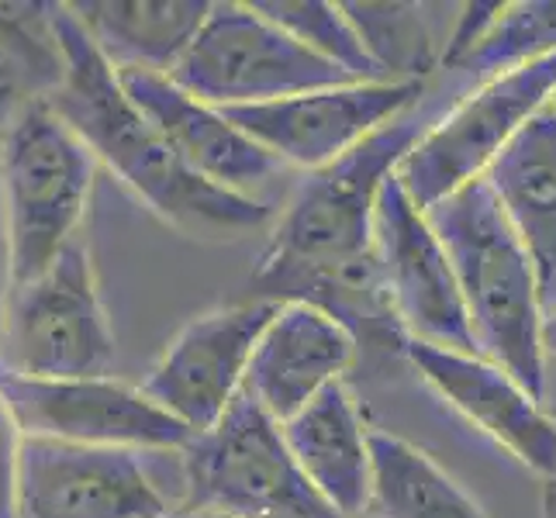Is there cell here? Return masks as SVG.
I'll return each instance as SVG.
<instances>
[{
  "mask_svg": "<svg viewBox=\"0 0 556 518\" xmlns=\"http://www.w3.org/2000/svg\"><path fill=\"white\" fill-rule=\"evenodd\" d=\"M553 104H556V101H553Z\"/></svg>",
  "mask_w": 556,
  "mask_h": 518,
  "instance_id": "obj_30",
  "label": "cell"
},
{
  "mask_svg": "<svg viewBox=\"0 0 556 518\" xmlns=\"http://www.w3.org/2000/svg\"><path fill=\"white\" fill-rule=\"evenodd\" d=\"M169 80L211 108H249L301 98L312 90L356 84L346 70L321 60L256 4H211L198 38Z\"/></svg>",
  "mask_w": 556,
  "mask_h": 518,
  "instance_id": "obj_6",
  "label": "cell"
},
{
  "mask_svg": "<svg viewBox=\"0 0 556 518\" xmlns=\"http://www.w3.org/2000/svg\"><path fill=\"white\" fill-rule=\"evenodd\" d=\"M502 8H505L502 0H491V4H481V0H477V4H464V14H459V22L443 49V66H453L459 55L481 42V35L494 25V17L502 14Z\"/></svg>",
  "mask_w": 556,
  "mask_h": 518,
  "instance_id": "obj_26",
  "label": "cell"
},
{
  "mask_svg": "<svg viewBox=\"0 0 556 518\" xmlns=\"http://www.w3.org/2000/svg\"><path fill=\"white\" fill-rule=\"evenodd\" d=\"M342 8L383 80L426 84V76L443 63L418 4H359L353 0Z\"/></svg>",
  "mask_w": 556,
  "mask_h": 518,
  "instance_id": "obj_22",
  "label": "cell"
},
{
  "mask_svg": "<svg viewBox=\"0 0 556 518\" xmlns=\"http://www.w3.org/2000/svg\"><path fill=\"white\" fill-rule=\"evenodd\" d=\"M66 52L52 28V4H0V131L35 101L63 87Z\"/></svg>",
  "mask_w": 556,
  "mask_h": 518,
  "instance_id": "obj_21",
  "label": "cell"
},
{
  "mask_svg": "<svg viewBox=\"0 0 556 518\" xmlns=\"http://www.w3.org/2000/svg\"><path fill=\"white\" fill-rule=\"evenodd\" d=\"M426 84H346L329 90H312L301 98L249 104V108H222L225 118L242 128L249 139L287 166L321 169L346 156L374 131L405 118L418 108Z\"/></svg>",
  "mask_w": 556,
  "mask_h": 518,
  "instance_id": "obj_12",
  "label": "cell"
},
{
  "mask_svg": "<svg viewBox=\"0 0 556 518\" xmlns=\"http://www.w3.org/2000/svg\"><path fill=\"white\" fill-rule=\"evenodd\" d=\"M405 363L453 412L488 432L543 481L556 473V418L508 370L477 353H456L418 339L408 342Z\"/></svg>",
  "mask_w": 556,
  "mask_h": 518,
  "instance_id": "obj_14",
  "label": "cell"
},
{
  "mask_svg": "<svg viewBox=\"0 0 556 518\" xmlns=\"http://www.w3.org/2000/svg\"><path fill=\"white\" fill-rule=\"evenodd\" d=\"M421 136V122L405 114L346 156L308 173L287 198L249 277L260 301H301L336 318L374 367L405 359L412 342L383 291L374 218L383 184Z\"/></svg>",
  "mask_w": 556,
  "mask_h": 518,
  "instance_id": "obj_1",
  "label": "cell"
},
{
  "mask_svg": "<svg viewBox=\"0 0 556 518\" xmlns=\"http://www.w3.org/2000/svg\"><path fill=\"white\" fill-rule=\"evenodd\" d=\"M52 28L66 52V76L49 104L149 211L177 232L211 242L242 239L274 222V207L263 198H242L204 180L169 149L156 125L128 101L118 73L70 4H52Z\"/></svg>",
  "mask_w": 556,
  "mask_h": 518,
  "instance_id": "obj_2",
  "label": "cell"
},
{
  "mask_svg": "<svg viewBox=\"0 0 556 518\" xmlns=\"http://www.w3.org/2000/svg\"><path fill=\"white\" fill-rule=\"evenodd\" d=\"M359 363L353 336L312 304L287 301L253 353L245 391L280 426Z\"/></svg>",
  "mask_w": 556,
  "mask_h": 518,
  "instance_id": "obj_16",
  "label": "cell"
},
{
  "mask_svg": "<svg viewBox=\"0 0 556 518\" xmlns=\"http://www.w3.org/2000/svg\"><path fill=\"white\" fill-rule=\"evenodd\" d=\"M543 518H556V473L543 481Z\"/></svg>",
  "mask_w": 556,
  "mask_h": 518,
  "instance_id": "obj_27",
  "label": "cell"
},
{
  "mask_svg": "<svg viewBox=\"0 0 556 518\" xmlns=\"http://www.w3.org/2000/svg\"><path fill=\"white\" fill-rule=\"evenodd\" d=\"M0 388L25 435L131 453H180L194 432L142 388L114 377H25L0 367Z\"/></svg>",
  "mask_w": 556,
  "mask_h": 518,
  "instance_id": "obj_9",
  "label": "cell"
},
{
  "mask_svg": "<svg viewBox=\"0 0 556 518\" xmlns=\"http://www.w3.org/2000/svg\"><path fill=\"white\" fill-rule=\"evenodd\" d=\"M277 312V301L253 298L194 318L166 345L139 388L194 435L207 432L242 394L249 363Z\"/></svg>",
  "mask_w": 556,
  "mask_h": 518,
  "instance_id": "obj_11",
  "label": "cell"
},
{
  "mask_svg": "<svg viewBox=\"0 0 556 518\" xmlns=\"http://www.w3.org/2000/svg\"><path fill=\"white\" fill-rule=\"evenodd\" d=\"M484 177L535 266L543 312H556V104L535 114Z\"/></svg>",
  "mask_w": 556,
  "mask_h": 518,
  "instance_id": "obj_18",
  "label": "cell"
},
{
  "mask_svg": "<svg viewBox=\"0 0 556 518\" xmlns=\"http://www.w3.org/2000/svg\"><path fill=\"white\" fill-rule=\"evenodd\" d=\"M139 456L25 435L14 518H156L169 505Z\"/></svg>",
  "mask_w": 556,
  "mask_h": 518,
  "instance_id": "obj_13",
  "label": "cell"
},
{
  "mask_svg": "<svg viewBox=\"0 0 556 518\" xmlns=\"http://www.w3.org/2000/svg\"><path fill=\"white\" fill-rule=\"evenodd\" d=\"M374 253L391 308L412 339L456 353H477L446 245L397 173L377 198Z\"/></svg>",
  "mask_w": 556,
  "mask_h": 518,
  "instance_id": "obj_10",
  "label": "cell"
},
{
  "mask_svg": "<svg viewBox=\"0 0 556 518\" xmlns=\"http://www.w3.org/2000/svg\"><path fill=\"white\" fill-rule=\"evenodd\" d=\"M25 432L0 388V518H14V497H17V456H22Z\"/></svg>",
  "mask_w": 556,
  "mask_h": 518,
  "instance_id": "obj_25",
  "label": "cell"
},
{
  "mask_svg": "<svg viewBox=\"0 0 556 518\" xmlns=\"http://www.w3.org/2000/svg\"><path fill=\"white\" fill-rule=\"evenodd\" d=\"M556 101V52L473 90L415 142L397 177L412 201L429 211L470 180H481L502 149Z\"/></svg>",
  "mask_w": 556,
  "mask_h": 518,
  "instance_id": "obj_8",
  "label": "cell"
},
{
  "mask_svg": "<svg viewBox=\"0 0 556 518\" xmlns=\"http://www.w3.org/2000/svg\"><path fill=\"white\" fill-rule=\"evenodd\" d=\"M70 8L114 70L169 76L204 28L211 0H73Z\"/></svg>",
  "mask_w": 556,
  "mask_h": 518,
  "instance_id": "obj_19",
  "label": "cell"
},
{
  "mask_svg": "<svg viewBox=\"0 0 556 518\" xmlns=\"http://www.w3.org/2000/svg\"><path fill=\"white\" fill-rule=\"evenodd\" d=\"M98 166V156L49 101L28 104L0 131L8 291L46 274L80 239Z\"/></svg>",
  "mask_w": 556,
  "mask_h": 518,
  "instance_id": "obj_4",
  "label": "cell"
},
{
  "mask_svg": "<svg viewBox=\"0 0 556 518\" xmlns=\"http://www.w3.org/2000/svg\"><path fill=\"white\" fill-rule=\"evenodd\" d=\"M260 14L270 17L274 25L291 31L298 42H304L321 60L346 70L356 84H380L383 73L363 49L359 35L350 22V14L342 4L329 0H260Z\"/></svg>",
  "mask_w": 556,
  "mask_h": 518,
  "instance_id": "obj_24",
  "label": "cell"
},
{
  "mask_svg": "<svg viewBox=\"0 0 556 518\" xmlns=\"http://www.w3.org/2000/svg\"><path fill=\"white\" fill-rule=\"evenodd\" d=\"M426 215L450 253L477 353L508 370L543 405L546 312L540 280L488 177L459 187Z\"/></svg>",
  "mask_w": 556,
  "mask_h": 518,
  "instance_id": "obj_3",
  "label": "cell"
},
{
  "mask_svg": "<svg viewBox=\"0 0 556 518\" xmlns=\"http://www.w3.org/2000/svg\"><path fill=\"white\" fill-rule=\"evenodd\" d=\"M556 52V0H519L505 4L494 25L450 70L473 76H502Z\"/></svg>",
  "mask_w": 556,
  "mask_h": 518,
  "instance_id": "obj_23",
  "label": "cell"
},
{
  "mask_svg": "<svg viewBox=\"0 0 556 518\" xmlns=\"http://www.w3.org/2000/svg\"><path fill=\"white\" fill-rule=\"evenodd\" d=\"M370 432L346 380H336L283 421V439L301 470L342 518H363L374 508Z\"/></svg>",
  "mask_w": 556,
  "mask_h": 518,
  "instance_id": "obj_17",
  "label": "cell"
},
{
  "mask_svg": "<svg viewBox=\"0 0 556 518\" xmlns=\"http://www.w3.org/2000/svg\"><path fill=\"white\" fill-rule=\"evenodd\" d=\"M156 518H225V515H215V511H198V508H166L163 515H156Z\"/></svg>",
  "mask_w": 556,
  "mask_h": 518,
  "instance_id": "obj_29",
  "label": "cell"
},
{
  "mask_svg": "<svg viewBox=\"0 0 556 518\" xmlns=\"http://www.w3.org/2000/svg\"><path fill=\"white\" fill-rule=\"evenodd\" d=\"M114 332L84 236L46 274L11 287L4 298L0 367L25 377H108Z\"/></svg>",
  "mask_w": 556,
  "mask_h": 518,
  "instance_id": "obj_7",
  "label": "cell"
},
{
  "mask_svg": "<svg viewBox=\"0 0 556 518\" xmlns=\"http://www.w3.org/2000/svg\"><path fill=\"white\" fill-rule=\"evenodd\" d=\"M184 505L225 518H342L301 470L283 426L242 388L218 426L180 450Z\"/></svg>",
  "mask_w": 556,
  "mask_h": 518,
  "instance_id": "obj_5",
  "label": "cell"
},
{
  "mask_svg": "<svg viewBox=\"0 0 556 518\" xmlns=\"http://www.w3.org/2000/svg\"><path fill=\"white\" fill-rule=\"evenodd\" d=\"M118 84L146 118L156 125L177 156L201 173L204 180L218 184L242 198H256V190L270 184L283 163L253 142L242 128L225 118L222 108H211L187 93L163 73L149 70H114Z\"/></svg>",
  "mask_w": 556,
  "mask_h": 518,
  "instance_id": "obj_15",
  "label": "cell"
},
{
  "mask_svg": "<svg viewBox=\"0 0 556 518\" xmlns=\"http://www.w3.org/2000/svg\"><path fill=\"white\" fill-rule=\"evenodd\" d=\"M374 508L380 518H491L435 459L394 432H370Z\"/></svg>",
  "mask_w": 556,
  "mask_h": 518,
  "instance_id": "obj_20",
  "label": "cell"
},
{
  "mask_svg": "<svg viewBox=\"0 0 556 518\" xmlns=\"http://www.w3.org/2000/svg\"><path fill=\"white\" fill-rule=\"evenodd\" d=\"M543 350H546V356L556 359V312H549L543 321Z\"/></svg>",
  "mask_w": 556,
  "mask_h": 518,
  "instance_id": "obj_28",
  "label": "cell"
}]
</instances>
